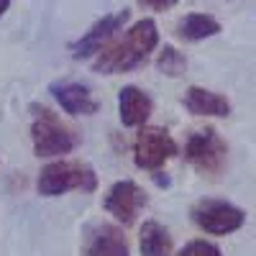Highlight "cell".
Returning a JSON list of instances; mask_svg holds the SVG:
<instances>
[{"mask_svg": "<svg viewBox=\"0 0 256 256\" xmlns=\"http://www.w3.org/2000/svg\"><path fill=\"white\" fill-rule=\"evenodd\" d=\"M159 46V26L154 18H141L126 31L123 38L108 41L92 62V70L100 74H123L131 72L152 56Z\"/></svg>", "mask_w": 256, "mask_h": 256, "instance_id": "1", "label": "cell"}, {"mask_svg": "<svg viewBox=\"0 0 256 256\" xmlns=\"http://www.w3.org/2000/svg\"><path fill=\"white\" fill-rule=\"evenodd\" d=\"M31 144H34V154L38 159H54L72 154L80 136L72 131L70 126H64L59 116L44 105H34V123H31Z\"/></svg>", "mask_w": 256, "mask_h": 256, "instance_id": "2", "label": "cell"}, {"mask_svg": "<svg viewBox=\"0 0 256 256\" xmlns=\"http://www.w3.org/2000/svg\"><path fill=\"white\" fill-rule=\"evenodd\" d=\"M95 187H98L95 169L84 162H70V159H59V162L46 164L36 180V190L44 198H59L72 190L92 192Z\"/></svg>", "mask_w": 256, "mask_h": 256, "instance_id": "3", "label": "cell"}, {"mask_svg": "<svg viewBox=\"0 0 256 256\" xmlns=\"http://www.w3.org/2000/svg\"><path fill=\"white\" fill-rule=\"evenodd\" d=\"M184 159L198 169L200 174L218 177L226 169L228 146L218 136L216 128H198L184 141Z\"/></svg>", "mask_w": 256, "mask_h": 256, "instance_id": "4", "label": "cell"}, {"mask_svg": "<svg viewBox=\"0 0 256 256\" xmlns=\"http://www.w3.org/2000/svg\"><path fill=\"white\" fill-rule=\"evenodd\" d=\"M180 152L177 141L172 138V134L166 128L159 126H144L136 134L134 141V162L138 169H146V172H156L162 169L169 159Z\"/></svg>", "mask_w": 256, "mask_h": 256, "instance_id": "5", "label": "cell"}, {"mask_svg": "<svg viewBox=\"0 0 256 256\" xmlns=\"http://www.w3.org/2000/svg\"><path fill=\"white\" fill-rule=\"evenodd\" d=\"M192 223L210 236H228L244 228L246 212L226 200H200L192 205Z\"/></svg>", "mask_w": 256, "mask_h": 256, "instance_id": "6", "label": "cell"}, {"mask_svg": "<svg viewBox=\"0 0 256 256\" xmlns=\"http://www.w3.org/2000/svg\"><path fill=\"white\" fill-rule=\"evenodd\" d=\"M128 18H131V10H116V13H108L102 16L100 20H95V24L90 26V31H84L74 44L70 46L72 56L74 59H90L95 56L108 41H113V36L128 24Z\"/></svg>", "mask_w": 256, "mask_h": 256, "instance_id": "7", "label": "cell"}, {"mask_svg": "<svg viewBox=\"0 0 256 256\" xmlns=\"http://www.w3.org/2000/svg\"><path fill=\"white\" fill-rule=\"evenodd\" d=\"M148 198H146V192L134 182V180H120L116 182L110 190H108V195H105V210L110 212V216L123 223V226H131L136 220V216L146 208Z\"/></svg>", "mask_w": 256, "mask_h": 256, "instance_id": "8", "label": "cell"}, {"mask_svg": "<svg viewBox=\"0 0 256 256\" xmlns=\"http://www.w3.org/2000/svg\"><path fill=\"white\" fill-rule=\"evenodd\" d=\"M49 92L62 105V110L70 116H92L100 108L95 95L90 92V88L88 84H80V82H52Z\"/></svg>", "mask_w": 256, "mask_h": 256, "instance_id": "9", "label": "cell"}, {"mask_svg": "<svg viewBox=\"0 0 256 256\" xmlns=\"http://www.w3.org/2000/svg\"><path fill=\"white\" fill-rule=\"evenodd\" d=\"M82 256H131V246L118 226L100 223L88 233Z\"/></svg>", "mask_w": 256, "mask_h": 256, "instance_id": "10", "label": "cell"}, {"mask_svg": "<svg viewBox=\"0 0 256 256\" xmlns=\"http://www.w3.org/2000/svg\"><path fill=\"white\" fill-rule=\"evenodd\" d=\"M118 113L120 123L128 128H138L148 120V116L154 113V100L146 90L136 88V84H126L118 92Z\"/></svg>", "mask_w": 256, "mask_h": 256, "instance_id": "11", "label": "cell"}, {"mask_svg": "<svg viewBox=\"0 0 256 256\" xmlns=\"http://www.w3.org/2000/svg\"><path fill=\"white\" fill-rule=\"evenodd\" d=\"M184 108L192 116H200V118H226V116H230V100L212 90L192 84L184 92Z\"/></svg>", "mask_w": 256, "mask_h": 256, "instance_id": "12", "label": "cell"}, {"mask_svg": "<svg viewBox=\"0 0 256 256\" xmlns=\"http://www.w3.org/2000/svg\"><path fill=\"white\" fill-rule=\"evenodd\" d=\"M138 248H141V256H172V236L169 230L156 223V220H146L141 226V236H138Z\"/></svg>", "mask_w": 256, "mask_h": 256, "instance_id": "13", "label": "cell"}, {"mask_svg": "<svg viewBox=\"0 0 256 256\" xmlns=\"http://www.w3.org/2000/svg\"><path fill=\"white\" fill-rule=\"evenodd\" d=\"M220 34V24L208 13H187L177 24V36L182 41H202Z\"/></svg>", "mask_w": 256, "mask_h": 256, "instance_id": "14", "label": "cell"}, {"mask_svg": "<svg viewBox=\"0 0 256 256\" xmlns=\"http://www.w3.org/2000/svg\"><path fill=\"white\" fill-rule=\"evenodd\" d=\"M156 70L166 77H182L184 70H187V56L182 52H177L174 46L164 44V49L156 56Z\"/></svg>", "mask_w": 256, "mask_h": 256, "instance_id": "15", "label": "cell"}, {"mask_svg": "<svg viewBox=\"0 0 256 256\" xmlns=\"http://www.w3.org/2000/svg\"><path fill=\"white\" fill-rule=\"evenodd\" d=\"M177 256H223V251H220L216 244L198 238V241H190Z\"/></svg>", "mask_w": 256, "mask_h": 256, "instance_id": "16", "label": "cell"}, {"mask_svg": "<svg viewBox=\"0 0 256 256\" xmlns=\"http://www.w3.org/2000/svg\"><path fill=\"white\" fill-rule=\"evenodd\" d=\"M177 3L180 0H138V6L152 8V10H169V8H174Z\"/></svg>", "mask_w": 256, "mask_h": 256, "instance_id": "17", "label": "cell"}, {"mask_svg": "<svg viewBox=\"0 0 256 256\" xmlns=\"http://www.w3.org/2000/svg\"><path fill=\"white\" fill-rule=\"evenodd\" d=\"M8 6H10V0H0V16L8 10Z\"/></svg>", "mask_w": 256, "mask_h": 256, "instance_id": "18", "label": "cell"}]
</instances>
